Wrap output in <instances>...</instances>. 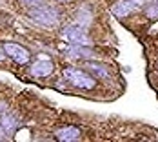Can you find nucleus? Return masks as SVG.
<instances>
[{
	"label": "nucleus",
	"mask_w": 158,
	"mask_h": 142,
	"mask_svg": "<svg viewBox=\"0 0 158 142\" xmlns=\"http://www.w3.org/2000/svg\"><path fill=\"white\" fill-rule=\"evenodd\" d=\"M29 16L44 28H53L60 22V13L53 7V6H46V4H38L35 9L29 11Z\"/></svg>",
	"instance_id": "nucleus-1"
},
{
	"label": "nucleus",
	"mask_w": 158,
	"mask_h": 142,
	"mask_svg": "<svg viewBox=\"0 0 158 142\" xmlns=\"http://www.w3.org/2000/svg\"><path fill=\"white\" fill-rule=\"evenodd\" d=\"M64 79L67 84H71L73 88H78V89H95L96 88V80L77 67H65L64 69Z\"/></svg>",
	"instance_id": "nucleus-2"
},
{
	"label": "nucleus",
	"mask_w": 158,
	"mask_h": 142,
	"mask_svg": "<svg viewBox=\"0 0 158 142\" xmlns=\"http://www.w3.org/2000/svg\"><path fill=\"white\" fill-rule=\"evenodd\" d=\"M62 38L69 44L78 46H91V38L82 26H65L62 29Z\"/></svg>",
	"instance_id": "nucleus-3"
},
{
	"label": "nucleus",
	"mask_w": 158,
	"mask_h": 142,
	"mask_svg": "<svg viewBox=\"0 0 158 142\" xmlns=\"http://www.w3.org/2000/svg\"><path fill=\"white\" fill-rule=\"evenodd\" d=\"M2 49H4L6 57H9V58L15 60L16 64H20V66L29 64V51L24 46H20V44H16V42H6V44L2 46Z\"/></svg>",
	"instance_id": "nucleus-4"
},
{
	"label": "nucleus",
	"mask_w": 158,
	"mask_h": 142,
	"mask_svg": "<svg viewBox=\"0 0 158 142\" xmlns=\"http://www.w3.org/2000/svg\"><path fill=\"white\" fill-rule=\"evenodd\" d=\"M55 66L51 62V58H48L46 55H40L35 62L31 64V75L36 77V79H44V77H49L53 73Z\"/></svg>",
	"instance_id": "nucleus-5"
},
{
	"label": "nucleus",
	"mask_w": 158,
	"mask_h": 142,
	"mask_svg": "<svg viewBox=\"0 0 158 142\" xmlns=\"http://www.w3.org/2000/svg\"><path fill=\"white\" fill-rule=\"evenodd\" d=\"M55 139L62 142H75L82 139V131L77 126H64L55 131Z\"/></svg>",
	"instance_id": "nucleus-6"
},
{
	"label": "nucleus",
	"mask_w": 158,
	"mask_h": 142,
	"mask_svg": "<svg viewBox=\"0 0 158 142\" xmlns=\"http://www.w3.org/2000/svg\"><path fill=\"white\" fill-rule=\"evenodd\" d=\"M111 11H113V15H116L118 18H126V16H129L131 13L136 11V7H135V4L131 0H118V2L113 4Z\"/></svg>",
	"instance_id": "nucleus-7"
},
{
	"label": "nucleus",
	"mask_w": 158,
	"mask_h": 142,
	"mask_svg": "<svg viewBox=\"0 0 158 142\" xmlns=\"http://www.w3.org/2000/svg\"><path fill=\"white\" fill-rule=\"evenodd\" d=\"M64 55L67 58H89L93 57V53L89 51L87 46H78V44H71L67 47V51H64Z\"/></svg>",
	"instance_id": "nucleus-8"
},
{
	"label": "nucleus",
	"mask_w": 158,
	"mask_h": 142,
	"mask_svg": "<svg viewBox=\"0 0 158 142\" xmlns=\"http://www.w3.org/2000/svg\"><path fill=\"white\" fill-rule=\"evenodd\" d=\"M87 69H89L91 73H95L96 79L107 80L111 77V71H109V67H107L106 64H100V62H93V60H89V62H87Z\"/></svg>",
	"instance_id": "nucleus-9"
},
{
	"label": "nucleus",
	"mask_w": 158,
	"mask_h": 142,
	"mask_svg": "<svg viewBox=\"0 0 158 142\" xmlns=\"http://www.w3.org/2000/svg\"><path fill=\"white\" fill-rule=\"evenodd\" d=\"M0 126H2L4 131H6V135H13V133H15V129H16V126H18L16 117H15V115H11V113L2 115V118H0Z\"/></svg>",
	"instance_id": "nucleus-10"
},
{
	"label": "nucleus",
	"mask_w": 158,
	"mask_h": 142,
	"mask_svg": "<svg viewBox=\"0 0 158 142\" xmlns=\"http://www.w3.org/2000/svg\"><path fill=\"white\" fill-rule=\"evenodd\" d=\"M91 20H93V15H91L89 11H87V15H85V7H82L80 13L77 15V22H78L80 26H89Z\"/></svg>",
	"instance_id": "nucleus-11"
},
{
	"label": "nucleus",
	"mask_w": 158,
	"mask_h": 142,
	"mask_svg": "<svg viewBox=\"0 0 158 142\" xmlns=\"http://www.w3.org/2000/svg\"><path fill=\"white\" fill-rule=\"evenodd\" d=\"M145 13H147V16H151V18H156L158 16V0H155L153 4H149L145 7Z\"/></svg>",
	"instance_id": "nucleus-12"
},
{
	"label": "nucleus",
	"mask_w": 158,
	"mask_h": 142,
	"mask_svg": "<svg viewBox=\"0 0 158 142\" xmlns=\"http://www.w3.org/2000/svg\"><path fill=\"white\" fill-rule=\"evenodd\" d=\"M42 0H22V4L24 6H38Z\"/></svg>",
	"instance_id": "nucleus-13"
},
{
	"label": "nucleus",
	"mask_w": 158,
	"mask_h": 142,
	"mask_svg": "<svg viewBox=\"0 0 158 142\" xmlns=\"http://www.w3.org/2000/svg\"><path fill=\"white\" fill-rule=\"evenodd\" d=\"M6 108H7V104H6L4 100H0V115H4V111H6Z\"/></svg>",
	"instance_id": "nucleus-14"
},
{
	"label": "nucleus",
	"mask_w": 158,
	"mask_h": 142,
	"mask_svg": "<svg viewBox=\"0 0 158 142\" xmlns=\"http://www.w3.org/2000/svg\"><path fill=\"white\" fill-rule=\"evenodd\" d=\"M6 139V131L2 129V126H0V140H4Z\"/></svg>",
	"instance_id": "nucleus-15"
},
{
	"label": "nucleus",
	"mask_w": 158,
	"mask_h": 142,
	"mask_svg": "<svg viewBox=\"0 0 158 142\" xmlns=\"http://www.w3.org/2000/svg\"><path fill=\"white\" fill-rule=\"evenodd\" d=\"M4 55H6V53H4V49H0V60L4 58Z\"/></svg>",
	"instance_id": "nucleus-16"
},
{
	"label": "nucleus",
	"mask_w": 158,
	"mask_h": 142,
	"mask_svg": "<svg viewBox=\"0 0 158 142\" xmlns=\"http://www.w3.org/2000/svg\"><path fill=\"white\" fill-rule=\"evenodd\" d=\"M58 2H67V0H58Z\"/></svg>",
	"instance_id": "nucleus-17"
}]
</instances>
